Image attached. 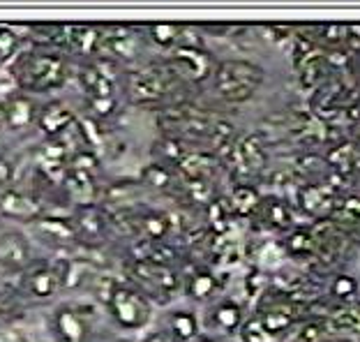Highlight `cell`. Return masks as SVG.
Segmentation results:
<instances>
[{"mask_svg":"<svg viewBox=\"0 0 360 342\" xmlns=\"http://www.w3.org/2000/svg\"><path fill=\"white\" fill-rule=\"evenodd\" d=\"M12 77L21 93H51L65 86L70 65L60 53L37 49L19 53V58L12 63Z\"/></svg>","mask_w":360,"mask_h":342,"instance_id":"cell-1","label":"cell"},{"mask_svg":"<svg viewBox=\"0 0 360 342\" xmlns=\"http://www.w3.org/2000/svg\"><path fill=\"white\" fill-rule=\"evenodd\" d=\"M180 86V75L171 65H143L127 75L125 91L132 104L139 107H160L171 100Z\"/></svg>","mask_w":360,"mask_h":342,"instance_id":"cell-2","label":"cell"},{"mask_svg":"<svg viewBox=\"0 0 360 342\" xmlns=\"http://www.w3.org/2000/svg\"><path fill=\"white\" fill-rule=\"evenodd\" d=\"M261 84H264V68L252 61L229 58L217 63L212 72V91L231 104L248 102L250 97H255Z\"/></svg>","mask_w":360,"mask_h":342,"instance_id":"cell-3","label":"cell"},{"mask_svg":"<svg viewBox=\"0 0 360 342\" xmlns=\"http://www.w3.org/2000/svg\"><path fill=\"white\" fill-rule=\"evenodd\" d=\"M111 319L122 331H141L153 319L150 298L139 291L134 284H113L109 298H106Z\"/></svg>","mask_w":360,"mask_h":342,"instance_id":"cell-4","label":"cell"},{"mask_svg":"<svg viewBox=\"0 0 360 342\" xmlns=\"http://www.w3.org/2000/svg\"><path fill=\"white\" fill-rule=\"evenodd\" d=\"M79 84L86 93V104L95 118H106L116 111V77L106 72V61L81 65Z\"/></svg>","mask_w":360,"mask_h":342,"instance_id":"cell-5","label":"cell"},{"mask_svg":"<svg viewBox=\"0 0 360 342\" xmlns=\"http://www.w3.org/2000/svg\"><path fill=\"white\" fill-rule=\"evenodd\" d=\"M129 275L134 280V287L148 298L158 296L160 300H169L180 287V278L174 268L153 259H134L129 264Z\"/></svg>","mask_w":360,"mask_h":342,"instance_id":"cell-6","label":"cell"},{"mask_svg":"<svg viewBox=\"0 0 360 342\" xmlns=\"http://www.w3.org/2000/svg\"><path fill=\"white\" fill-rule=\"evenodd\" d=\"M171 68L187 81H206L212 79L217 63L212 61V53L196 44H178L171 49Z\"/></svg>","mask_w":360,"mask_h":342,"instance_id":"cell-7","label":"cell"},{"mask_svg":"<svg viewBox=\"0 0 360 342\" xmlns=\"http://www.w3.org/2000/svg\"><path fill=\"white\" fill-rule=\"evenodd\" d=\"M63 287V278L58 273V268L44 262H32L26 271L21 273L19 289L23 296H28L32 300H49L58 294V289Z\"/></svg>","mask_w":360,"mask_h":342,"instance_id":"cell-8","label":"cell"},{"mask_svg":"<svg viewBox=\"0 0 360 342\" xmlns=\"http://www.w3.org/2000/svg\"><path fill=\"white\" fill-rule=\"evenodd\" d=\"M102 53L106 61H134L141 53V37L129 26H102Z\"/></svg>","mask_w":360,"mask_h":342,"instance_id":"cell-9","label":"cell"},{"mask_svg":"<svg viewBox=\"0 0 360 342\" xmlns=\"http://www.w3.org/2000/svg\"><path fill=\"white\" fill-rule=\"evenodd\" d=\"M35 123L39 127V132H42L49 141H53V139H60L63 134H68L70 129L75 127L77 116H75V111L68 107V104L53 100V102L44 104V107L37 111Z\"/></svg>","mask_w":360,"mask_h":342,"instance_id":"cell-10","label":"cell"},{"mask_svg":"<svg viewBox=\"0 0 360 342\" xmlns=\"http://www.w3.org/2000/svg\"><path fill=\"white\" fill-rule=\"evenodd\" d=\"M32 264L26 236L7 232L0 236V268L7 273H23Z\"/></svg>","mask_w":360,"mask_h":342,"instance_id":"cell-11","label":"cell"},{"mask_svg":"<svg viewBox=\"0 0 360 342\" xmlns=\"http://www.w3.org/2000/svg\"><path fill=\"white\" fill-rule=\"evenodd\" d=\"M102 26H93V23H75L68 26V42L65 46L72 53L84 56V58H100L102 53Z\"/></svg>","mask_w":360,"mask_h":342,"instance_id":"cell-12","label":"cell"},{"mask_svg":"<svg viewBox=\"0 0 360 342\" xmlns=\"http://www.w3.org/2000/svg\"><path fill=\"white\" fill-rule=\"evenodd\" d=\"M0 213L10 220H21V222H37L42 217V206L30 194H23L10 187V190H3V194H0Z\"/></svg>","mask_w":360,"mask_h":342,"instance_id":"cell-13","label":"cell"},{"mask_svg":"<svg viewBox=\"0 0 360 342\" xmlns=\"http://www.w3.org/2000/svg\"><path fill=\"white\" fill-rule=\"evenodd\" d=\"M37 120V109L26 93H12L5 100V125L19 132V129L32 125Z\"/></svg>","mask_w":360,"mask_h":342,"instance_id":"cell-14","label":"cell"},{"mask_svg":"<svg viewBox=\"0 0 360 342\" xmlns=\"http://www.w3.org/2000/svg\"><path fill=\"white\" fill-rule=\"evenodd\" d=\"M53 331L60 342H84L86 338V319L77 308H58L53 315Z\"/></svg>","mask_w":360,"mask_h":342,"instance_id":"cell-15","label":"cell"},{"mask_svg":"<svg viewBox=\"0 0 360 342\" xmlns=\"http://www.w3.org/2000/svg\"><path fill=\"white\" fill-rule=\"evenodd\" d=\"M72 227L77 232V239H86L88 243H97L100 239H104L106 232V217L100 208L95 206H79L77 217L72 220Z\"/></svg>","mask_w":360,"mask_h":342,"instance_id":"cell-16","label":"cell"},{"mask_svg":"<svg viewBox=\"0 0 360 342\" xmlns=\"http://www.w3.org/2000/svg\"><path fill=\"white\" fill-rule=\"evenodd\" d=\"M65 190L72 199H75L79 206H93L95 197H97V185L93 174H86V171H75L68 169V176H65Z\"/></svg>","mask_w":360,"mask_h":342,"instance_id":"cell-17","label":"cell"},{"mask_svg":"<svg viewBox=\"0 0 360 342\" xmlns=\"http://www.w3.org/2000/svg\"><path fill=\"white\" fill-rule=\"evenodd\" d=\"M259 322H261V327L266 329L268 336H280V333L289 331L293 327V322H296V310L282 300V303H273V305L264 308Z\"/></svg>","mask_w":360,"mask_h":342,"instance_id":"cell-18","label":"cell"},{"mask_svg":"<svg viewBox=\"0 0 360 342\" xmlns=\"http://www.w3.org/2000/svg\"><path fill=\"white\" fill-rule=\"evenodd\" d=\"M212 324H215V329L224 331V333H236L238 329H243L245 324V312L238 303H233V300H222V303H217L212 308Z\"/></svg>","mask_w":360,"mask_h":342,"instance_id":"cell-19","label":"cell"},{"mask_svg":"<svg viewBox=\"0 0 360 342\" xmlns=\"http://www.w3.org/2000/svg\"><path fill=\"white\" fill-rule=\"evenodd\" d=\"M178 167L190 181H208L215 171V158L210 153H187Z\"/></svg>","mask_w":360,"mask_h":342,"instance_id":"cell-20","label":"cell"},{"mask_svg":"<svg viewBox=\"0 0 360 342\" xmlns=\"http://www.w3.org/2000/svg\"><path fill=\"white\" fill-rule=\"evenodd\" d=\"M169 333L176 342H192L199 338V319L190 310H178L169 317Z\"/></svg>","mask_w":360,"mask_h":342,"instance_id":"cell-21","label":"cell"},{"mask_svg":"<svg viewBox=\"0 0 360 342\" xmlns=\"http://www.w3.org/2000/svg\"><path fill=\"white\" fill-rule=\"evenodd\" d=\"M28 32L32 42L39 46H60L68 42V26L63 23H32Z\"/></svg>","mask_w":360,"mask_h":342,"instance_id":"cell-22","label":"cell"},{"mask_svg":"<svg viewBox=\"0 0 360 342\" xmlns=\"http://www.w3.org/2000/svg\"><path fill=\"white\" fill-rule=\"evenodd\" d=\"M139 229H141V234L150 243H162L169 236L171 222L165 213H155V210H150V213L139 217Z\"/></svg>","mask_w":360,"mask_h":342,"instance_id":"cell-23","label":"cell"},{"mask_svg":"<svg viewBox=\"0 0 360 342\" xmlns=\"http://www.w3.org/2000/svg\"><path fill=\"white\" fill-rule=\"evenodd\" d=\"M150 42H155L162 49H176L180 44V35H183V26L180 23H150L146 26Z\"/></svg>","mask_w":360,"mask_h":342,"instance_id":"cell-24","label":"cell"},{"mask_svg":"<svg viewBox=\"0 0 360 342\" xmlns=\"http://www.w3.org/2000/svg\"><path fill=\"white\" fill-rule=\"evenodd\" d=\"M217 289H219V282H217V278L210 271L194 273L192 278H190V282H187V294H190L192 298H196V300L210 298Z\"/></svg>","mask_w":360,"mask_h":342,"instance_id":"cell-25","label":"cell"},{"mask_svg":"<svg viewBox=\"0 0 360 342\" xmlns=\"http://www.w3.org/2000/svg\"><path fill=\"white\" fill-rule=\"evenodd\" d=\"M238 158L243 160V165L250 171H259L266 165L264 146H261V141L257 139V137H248V139H243V144L238 146Z\"/></svg>","mask_w":360,"mask_h":342,"instance_id":"cell-26","label":"cell"},{"mask_svg":"<svg viewBox=\"0 0 360 342\" xmlns=\"http://www.w3.org/2000/svg\"><path fill=\"white\" fill-rule=\"evenodd\" d=\"M21 35L10 26H0V65L14 63L21 53Z\"/></svg>","mask_w":360,"mask_h":342,"instance_id":"cell-27","label":"cell"},{"mask_svg":"<svg viewBox=\"0 0 360 342\" xmlns=\"http://www.w3.org/2000/svg\"><path fill=\"white\" fill-rule=\"evenodd\" d=\"M37 229H42L46 236H53V241H75L77 239V232L75 227H72V222H68V220H53V217H39L37 220Z\"/></svg>","mask_w":360,"mask_h":342,"instance_id":"cell-28","label":"cell"},{"mask_svg":"<svg viewBox=\"0 0 360 342\" xmlns=\"http://www.w3.org/2000/svg\"><path fill=\"white\" fill-rule=\"evenodd\" d=\"M314 248H316V236L305 229L293 232L289 239H286V250L296 257H305L309 252H314Z\"/></svg>","mask_w":360,"mask_h":342,"instance_id":"cell-29","label":"cell"},{"mask_svg":"<svg viewBox=\"0 0 360 342\" xmlns=\"http://www.w3.org/2000/svg\"><path fill=\"white\" fill-rule=\"evenodd\" d=\"M141 181L148 187H155V190H167L171 185V171L165 165H150L143 169Z\"/></svg>","mask_w":360,"mask_h":342,"instance_id":"cell-30","label":"cell"},{"mask_svg":"<svg viewBox=\"0 0 360 342\" xmlns=\"http://www.w3.org/2000/svg\"><path fill=\"white\" fill-rule=\"evenodd\" d=\"M231 203L240 213H252L255 208H259V194L252 187H236L231 194Z\"/></svg>","mask_w":360,"mask_h":342,"instance_id":"cell-31","label":"cell"},{"mask_svg":"<svg viewBox=\"0 0 360 342\" xmlns=\"http://www.w3.org/2000/svg\"><path fill=\"white\" fill-rule=\"evenodd\" d=\"M330 294L338 300H351L358 294V282L351 275H338L330 284Z\"/></svg>","mask_w":360,"mask_h":342,"instance_id":"cell-32","label":"cell"},{"mask_svg":"<svg viewBox=\"0 0 360 342\" xmlns=\"http://www.w3.org/2000/svg\"><path fill=\"white\" fill-rule=\"evenodd\" d=\"M240 336H243V342H266V338H270L266 329L261 327L259 317H255V319L245 322L243 329H240Z\"/></svg>","mask_w":360,"mask_h":342,"instance_id":"cell-33","label":"cell"},{"mask_svg":"<svg viewBox=\"0 0 360 342\" xmlns=\"http://www.w3.org/2000/svg\"><path fill=\"white\" fill-rule=\"evenodd\" d=\"M12 181H14V167H12V162H7V160L0 158V187L10 190Z\"/></svg>","mask_w":360,"mask_h":342,"instance_id":"cell-34","label":"cell"},{"mask_svg":"<svg viewBox=\"0 0 360 342\" xmlns=\"http://www.w3.org/2000/svg\"><path fill=\"white\" fill-rule=\"evenodd\" d=\"M143 342H176V338L171 336L169 331H158V333H153V336H148Z\"/></svg>","mask_w":360,"mask_h":342,"instance_id":"cell-35","label":"cell"},{"mask_svg":"<svg viewBox=\"0 0 360 342\" xmlns=\"http://www.w3.org/2000/svg\"><path fill=\"white\" fill-rule=\"evenodd\" d=\"M0 125H5V102H0Z\"/></svg>","mask_w":360,"mask_h":342,"instance_id":"cell-36","label":"cell"},{"mask_svg":"<svg viewBox=\"0 0 360 342\" xmlns=\"http://www.w3.org/2000/svg\"><path fill=\"white\" fill-rule=\"evenodd\" d=\"M199 342H222V340H217V338H203V340H199Z\"/></svg>","mask_w":360,"mask_h":342,"instance_id":"cell-37","label":"cell"},{"mask_svg":"<svg viewBox=\"0 0 360 342\" xmlns=\"http://www.w3.org/2000/svg\"><path fill=\"white\" fill-rule=\"evenodd\" d=\"M120 342H129V340H120Z\"/></svg>","mask_w":360,"mask_h":342,"instance_id":"cell-38","label":"cell"}]
</instances>
